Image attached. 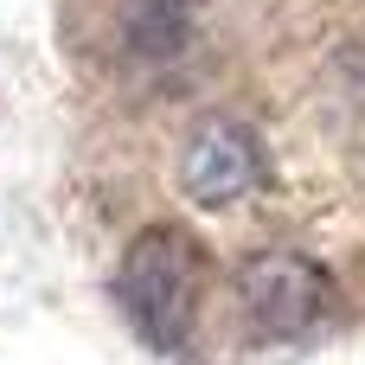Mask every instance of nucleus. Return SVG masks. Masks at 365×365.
Masks as SVG:
<instances>
[{
  "mask_svg": "<svg viewBox=\"0 0 365 365\" xmlns=\"http://www.w3.org/2000/svg\"><path fill=\"white\" fill-rule=\"evenodd\" d=\"M205 295V257L180 225H148L115 269V308L148 353H180L192 340Z\"/></svg>",
  "mask_w": 365,
  "mask_h": 365,
  "instance_id": "nucleus-1",
  "label": "nucleus"
},
{
  "mask_svg": "<svg viewBox=\"0 0 365 365\" xmlns=\"http://www.w3.org/2000/svg\"><path fill=\"white\" fill-rule=\"evenodd\" d=\"M327 295H334V282L308 250L269 244L237 263V308H244L250 340H302L308 327H321Z\"/></svg>",
  "mask_w": 365,
  "mask_h": 365,
  "instance_id": "nucleus-2",
  "label": "nucleus"
},
{
  "mask_svg": "<svg viewBox=\"0 0 365 365\" xmlns=\"http://www.w3.org/2000/svg\"><path fill=\"white\" fill-rule=\"evenodd\" d=\"M269 180V148L250 122H231V115H212L186 135L180 148V186L192 205L205 212H231L244 205L257 186Z\"/></svg>",
  "mask_w": 365,
  "mask_h": 365,
  "instance_id": "nucleus-3",
  "label": "nucleus"
},
{
  "mask_svg": "<svg viewBox=\"0 0 365 365\" xmlns=\"http://www.w3.org/2000/svg\"><path fill=\"white\" fill-rule=\"evenodd\" d=\"M212 0H115L109 6V51L122 71H173L205 45Z\"/></svg>",
  "mask_w": 365,
  "mask_h": 365,
  "instance_id": "nucleus-4",
  "label": "nucleus"
}]
</instances>
